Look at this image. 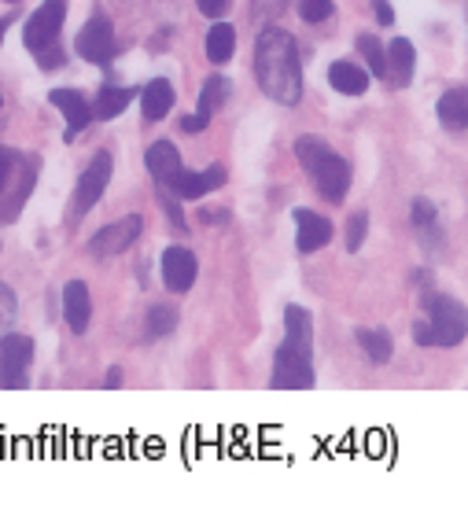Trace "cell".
Here are the masks:
<instances>
[{
    "mask_svg": "<svg viewBox=\"0 0 468 512\" xmlns=\"http://www.w3.org/2000/svg\"><path fill=\"white\" fill-rule=\"evenodd\" d=\"M133 100V89H122V85H104L100 96H96L93 118H118Z\"/></svg>",
    "mask_w": 468,
    "mask_h": 512,
    "instance_id": "21",
    "label": "cell"
},
{
    "mask_svg": "<svg viewBox=\"0 0 468 512\" xmlns=\"http://www.w3.org/2000/svg\"><path fill=\"white\" fill-rule=\"evenodd\" d=\"M236 52V30L229 23H214L207 34V59L211 63H229Z\"/></svg>",
    "mask_w": 468,
    "mask_h": 512,
    "instance_id": "20",
    "label": "cell"
},
{
    "mask_svg": "<svg viewBox=\"0 0 468 512\" xmlns=\"http://www.w3.org/2000/svg\"><path fill=\"white\" fill-rule=\"evenodd\" d=\"M295 155L306 166V174L314 177L317 192L328 203H343L347 188H351V163L343 155L332 152L321 137H299L295 140Z\"/></svg>",
    "mask_w": 468,
    "mask_h": 512,
    "instance_id": "3",
    "label": "cell"
},
{
    "mask_svg": "<svg viewBox=\"0 0 468 512\" xmlns=\"http://www.w3.org/2000/svg\"><path fill=\"white\" fill-rule=\"evenodd\" d=\"M196 255L188 247H166L163 251V284L177 295H185L196 284Z\"/></svg>",
    "mask_w": 468,
    "mask_h": 512,
    "instance_id": "10",
    "label": "cell"
},
{
    "mask_svg": "<svg viewBox=\"0 0 468 512\" xmlns=\"http://www.w3.org/2000/svg\"><path fill=\"white\" fill-rule=\"evenodd\" d=\"M413 67H417V56H413V45L406 37H395L391 48H387V85L395 89H406L413 82Z\"/></svg>",
    "mask_w": 468,
    "mask_h": 512,
    "instance_id": "15",
    "label": "cell"
},
{
    "mask_svg": "<svg viewBox=\"0 0 468 512\" xmlns=\"http://www.w3.org/2000/svg\"><path fill=\"white\" fill-rule=\"evenodd\" d=\"M19 163V155L12 152V148H0V192H4V185L12 181V166Z\"/></svg>",
    "mask_w": 468,
    "mask_h": 512,
    "instance_id": "31",
    "label": "cell"
},
{
    "mask_svg": "<svg viewBox=\"0 0 468 512\" xmlns=\"http://www.w3.org/2000/svg\"><path fill=\"white\" fill-rule=\"evenodd\" d=\"M104 387H111V391H115V387H122V369H107V376H104Z\"/></svg>",
    "mask_w": 468,
    "mask_h": 512,
    "instance_id": "36",
    "label": "cell"
},
{
    "mask_svg": "<svg viewBox=\"0 0 468 512\" xmlns=\"http://www.w3.org/2000/svg\"><path fill=\"white\" fill-rule=\"evenodd\" d=\"M166 185L174 188V196H181V199H199L225 185V166H211V170H203V174H192V170L181 166Z\"/></svg>",
    "mask_w": 468,
    "mask_h": 512,
    "instance_id": "11",
    "label": "cell"
},
{
    "mask_svg": "<svg viewBox=\"0 0 468 512\" xmlns=\"http://www.w3.org/2000/svg\"><path fill=\"white\" fill-rule=\"evenodd\" d=\"M288 8V0H251V15L255 19H277Z\"/></svg>",
    "mask_w": 468,
    "mask_h": 512,
    "instance_id": "30",
    "label": "cell"
},
{
    "mask_svg": "<svg viewBox=\"0 0 468 512\" xmlns=\"http://www.w3.org/2000/svg\"><path fill=\"white\" fill-rule=\"evenodd\" d=\"M328 82L343 96H362L365 89H369V70L351 63V59H340V63L328 67Z\"/></svg>",
    "mask_w": 468,
    "mask_h": 512,
    "instance_id": "16",
    "label": "cell"
},
{
    "mask_svg": "<svg viewBox=\"0 0 468 512\" xmlns=\"http://www.w3.org/2000/svg\"><path fill=\"white\" fill-rule=\"evenodd\" d=\"M4 30H8V19H0V37H4Z\"/></svg>",
    "mask_w": 468,
    "mask_h": 512,
    "instance_id": "37",
    "label": "cell"
},
{
    "mask_svg": "<svg viewBox=\"0 0 468 512\" xmlns=\"http://www.w3.org/2000/svg\"><path fill=\"white\" fill-rule=\"evenodd\" d=\"M435 115L446 129H465L468 126V85H457V89H446L435 104Z\"/></svg>",
    "mask_w": 468,
    "mask_h": 512,
    "instance_id": "18",
    "label": "cell"
},
{
    "mask_svg": "<svg viewBox=\"0 0 468 512\" xmlns=\"http://www.w3.org/2000/svg\"><path fill=\"white\" fill-rule=\"evenodd\" d=\"M410 218H413V225H417V229H432V225H435V203H432V199H413Z\"/></svg>",
    "mask_w": 468,
    "mask_h": 512,
    "instance_id": "29",
    "label": "cell"
},
{
    "mask_svg": "<svg viewBox=\"0 0 468 512\" xmlns=\"http://www.w3.org/2000/svg\"><path fill=\"white\" fill-rule=\"evenodd\" d=\"M30 361H34V343L26 336H19V332H4L0 336V387L4 391L26 387Z\"/></svg>",
    "mask_w": 468,
    "mask_h": 512,
    "instance_id": "5",
    "label": "cell"
},
{
    "mask_svg": "<svg viewBox=\"0 0 468 512\" xmlns=\"http://www.w3.org/2000/svg\"><path fill=\"white\" fill-rule=\"evenodd\" d=\"M314 325L303 306L284 310V343L273 358V380L277 391H306L314 387Z\"/></svg>",
    "mask_w": 468,
    "mask_h": 512,
    "instance_id": "2",
    "label": "cell"
},
{
    "mask_svg": "<svg viewBox=\"0 0 468 512\" xmlns=\"http://www.w3.org/2000/svg\"><path fill=\"white\" fill-rule=\"evenodd\" d=\"M170 107H174V85L166 78H155L141 89V111L148 122H163L170 115Z\"/></svg>",
    "mask_w": 468,
    "mask_h": 512,
    "instance_id": "17",
    "label": "cell"
},
{
    "mask_svg": "<svg viewBox=\"0 0 468 512\" xmlns=\"http://www.w3.org/2000/svg\"><path fill=\"white\" fill-rule=\"evenodd\" d=\"M74 52L89 63H107L115 56V30L107 23L104 15H93L89 23L78 30V41H74Z\"/></svg>",
    "mask_w": 468,
    "mask_h": 512,
    "instance_id": "9",
    "label": "cell"
},
{
    "mask_svg": "<svg viewBox=\"0 0 468 512\" xmlns=\"http://www.w3.org/2000/svg\"><path fill=\"white\" fill-rule=\"evenodd\" d=\"M144 166L152 170V177L159 181V185H166V181L181 170V155H177V148L170 144V140H155L152 148L144 152Z\"/></svg>",
    "mask_w": 468,
    "mask_h": 512,
    "instance_id": "19",
    "label": "cell"
},
{
    "mask_svg": "<svg viewBox=\"0 0 468 512\" xmlns=\"http://www.w3.org/2000/svg\"><path fill=\"white\" fill-rule=\"evenodd\" d=\"M255 78L262 93L284 107H295L303 100V67L295 37L281 26H266L255 45Z\"/></svg>",
    "mask_w": 468,
    "mask_h": 512,
    "instance_id": "1",
    "label": "cell"
},
{
    "mask_svg": "<svg viewBox=\"0 0 468 512\" xmlns=\"http://www.w3.org/2000/svg\"><path fill=\"white\" fill-rule=\"evenodd\" d=\"M63 19H67V0H45L30 19H26L23 41L30 52H41V48L56 45L59 30H63Z\"/></svg>",
    "mask_w": 468,
    "mask_h": 512,
    "instance_id": "6",
    "label": "cell"
},
{
    "mask_svg": "<svg viewBox=\"0 0 468 512\" xmlns=\"http://www.w3.org/2000/svg\"><path fill=\"white\" fill-rule=\"evenodd\" d=\"M63 317H67L71 332H78V336L89 328V317H93V299H89V288H85L82 280H71V284L63 288Z\"/></svg>",
    "mask_w": 468,
    "mask_h": 512,
    "instance_id": "14",
    "label": "cell"
},
{
    "mask_svg": "<svg viewBox=\"0 0 468 512\" xmlns=\"http://www.w3.org/2000/svg\"><path fill=\"white\" fill-rule=\"evenodd\" d=\"M358 52H362L369 74L384 82V78H387V52H384V45H380L373 34H362V37H358Z\"/></svg>",
    "mask_w": 468,
    "mask_h": 512,
    "instance_id": "22",
    "label": "cell"
},
{
    "mask_svg": "<svg viewBox=\"0 0 468 512\" xmlns=\"http://www.w3.org/2000/svg\"><path fill=\"white\" fill-rule=\"evenodd\" d=\"M196 4H199V12L207 15V19H218V15L229 12V4H233V0H196Z\"/></svg>",
    "mask_w": 468,
    "mask_h": 512,
    "instance_id": "32",
    "label": "cell"
},
{
    "mask_svg": "<svg viewBox=\"0 0 468 512\" xmlns=\"http://www.w3.org/2000/svg\"><path fill=\"white\" fill-rule=\"evenodd\" d=\"M295 247L303 251V255H314L321 247L332 240V222L314 214V210H295Z\"/></svg>",
    "mask_w": 468,
    "mask_h": 512,
    "instance_id": "12",
    "label": "cell"
},
{
    "mask_svg": "<svg viewBox=\"0 0 468 512\" xmlns=\"http://www.w3.org/2000/svg\"><path fill=\"white\" fill-rule=\"evenodd\" d=\"M174 325H177L174 306H152V310H148V336H170Z\"/></svg>",
    "mask_w": 468,
    "mask_h": 512,
    "instance_id": "25",
    "label": "cell"
},
{
    "mask_svg": "<svg viewBox=\"0 0 468 512\" xmlns=\"http://www.w3.org/2000/svg\"><path fill=\"white\" fill-rule=\"evenodd\" d=\"M358 343L365 347V354L376 361V365H384V361H391V336L387 332H376V328H362L358 332Z\"/></svg>",
    "mask_w": 468,
    "mask_h": 512,
    "instance_id": "23",
    "label": "cell"
},
{
    "mask_svg": "<svg viewBox=\"0 0 468 512\" xmlns=\"http://www.w3.org/2000/svg\"><path fill=\"white\" fill-rule=\"evenodd\" d=\"M45 70H56V67H63V52H59L56 45H48V48H41V59H37Z\"/></svg>",
    "mask_w": 468,
    "mask_h": 512,
    "instance_id": "33",
    "label": "cell"
},
{
    "mask_svg": "<svg viewBox=\"0 0 468 512\" xmlns=\"http://www.w3.org/2000/svg\"><path fill=\"white\" fill-rule=\"evenodd\" d=\"M365 233H369V214L358 210V214H351V222H347V251H358L365 244Z\"/></svg>",
    "mask_w": 468,
    "mask_h": 512,
    "instance_id": "27",
    "label": "cell"
},
{
    "mask_svg": "<svg viewBox=\"0 0 468 512\" xmlns=\"http://www.w3.org/2000/svg\"><path fill=\"white\" fill-rule=\"evenodd\" d=\"M299 15L306 23H325L332 15V0H299Z\"/></svg>",
    "mask_w": 468,
    "mask_h": 512,
    "instance_id": "28",
    "label": "cell"
},
{
    "mask_svg": "<svg viewBox=\"0 0 468 512\" xmlns=\"http://www.w3.org/2000/svg\"><path fill=\"white\" fill-rule=\"evenodd\" d=\"M48 100H52V104L63 111V118H67V140H74V133H82V129L93 122V107L85 104V96L78 93V89H52Z\"/></svg>",
    "mask_w": 468,
    "mask_h": 512,
    "instance_id": "13",
    "label": "cell"
},
{
    "mask_svg": "<svg viewBox=\"0 0 468 512\" xmlns=\"http://www.w3.org/2000/svg\"><path fill=\"white\" fill-rule=\"evenodd\" d=\"M225 96H229V82H225V78H207L203 93H199V111H196V115L211 118L214 111L225 104Z\"/></svg>",
    "mask_w": 468,
    "mask_h": 512,
    "instance_id": "24",
    "label": "cell"
},
{
    "mask_svg": "<svg viewBox=\"0 0 468 512\" xmlns=\"http://www.w3.org/2000/svg\"><path fill=\"white\" fill-rule=\"evenodd\" d=\"M111 166L115 163H111L107 152H96L93 163L85 166V174L78 177V188H74V218H85V214L100 203L107 181H111Z\"/></svg>",
    "mask_w": 468,
    "mask_h": 512,
    "instance_id": "7",
    "label": "cell"
},
{
    "mask_svg": "<svg viewBox=\"0 0 468 512\" xmlns=\"http://www.w3.org/2000/svg\"><path fill=\"white\" fill-rule=\"evenodd\" d=\"M424 310H428V317L413 328V339H417L421 347H457V343H465L468 310L457 303L454 295L428 291V295H424Z\"/></svg>",
    "mask_w": 468,
    "mask_h": 512,
    "instance_id": "4",
    "label": "cell"
},
{
    "mask_svg": "<svg viewBox=\"0 0 468 512\" xmlns=\"http://www.w3.org/2000/svg\"><path fill=\"white\" fill-rule=\"evenodd\" d=\"M373 12H376V23L380 26L395 23V12H391V4H387V0H373Z\"/></svg>",
    "mask_w": 468,
    "mask_h": 512,
    "instance_id": "34",
    "label": "cell"
},
{
    "mask_svg": "<svg viewBox=\"0 0 468 512\" xmlns=\"http://www.w3.org/2000/svg\"><path fill=\"white\" fill-rule=\"evenodd\" d=\"M141 229H144L141 214H126L122 222L104 225V229L89 240V251H93L96 258H115V255H122V251H129V247L137 244Z\"/></svg>",
    "mask_w": 468,
    "mask_h": 512,
    "instance_id": "8",
    "label": "cell"
},
{
    "mask_svg": "<svg viewBox=\"0 0 468 512\" xmlns=\"http://www.w3.org/2000/svg\"><path fill=\"white\" fill-rule=\"evenodd\" d=\"M15 310H19V303H15V291L8 288V284H0V336H4V332H12Z\"/></svg>",
    "mask_w": 468,
    "mask_h": 512,
    "instance_id": "26",
    "label": "cell"
},
{
    "mask_svg": "<svg viewBox=\"0 0 468 512\" xmlns=\"http://www.w3.org/2000/svg\"><path fill=\"white\" fill-rule=\"evenodd\" d=\"M207 122H211V118H203V115H185V118H181V129H185V133H203V129H207Z\"/></svg>",
    "mask_w": 468,
    "mask_h": 512,
    "instance_id": "35",
    "label": "cell"
}]
</instances>
